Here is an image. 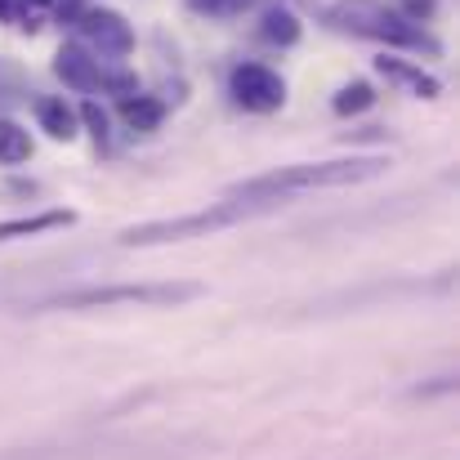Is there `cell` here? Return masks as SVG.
Here are the masks:
<instances>
[{
    "mask_svg": "<svg viewBox=\"0 0 460 460\" xmlns=\"http://www.w3.org/2000/svg\"><path fill=\"white\" fill-rule=\"evenodd\" d=\"M36 121H40V130H45L49 139H58V144H72V139H76V126H81L76 108L63 103V99H40V103H36Z\"/></svg>",
    "mask_w": 460,
    "mask_h": 460,
    "instance_id": "obj_10",
    "label": "cell"
},
{
    "mask_svg": "<svg viewBox=\"0 0 460 460\" xmlns=\"http://www.w3.org/2000/svg\"><path fill=\"white\" fill-rule=\"evenodd\" d=\"M197 282H148V287H81L63 291L54 300H40V308H112V305H144V308H174L197 300Z\"/></svg>",
    "mask_w": 460,
    "mask_h": 460,
    "instance_id": "obj_4",
    "label": "cell"
},
{
    "mask_svg": "<svg viewBox=\"0 0 460 460\" xmlns=\"http://www.w3.org/2000/svg\"><path fill=\"white\" fill-rule=\"evenodd\" d=\"M27 156H31V135L18 121L0 117V165H22Z\"/></svg>",
    "mask_w": 460,
    "mask_h": 460,
    "instance_id": "obj_14",
    "label": "cell"
},
{
    "mask_svg": "<svg viewBox=\"0 0 460 460\" xmlns=\"http://www.w3.org/2000/svg\"><path fill=\"white\" fill-rule=\"evenodd\" d=\"M260 36H264L269 45H282V49H287V45L300 40V18H296L291 9L278 4V9H269V13L260 18Z\"/></svg>",
    "mask_w": 460,
    "mask_h": 460,
    "instance_id": "obj_12",
    "label": "cell"
},
{
    "mask_svg": "<svg viewBox=\"0 0 460 460\" xmlns=\"http://www.w3.org/2000/svg\"><path fill=\"white\" fill-rule=\"evenodd\" d=\"M54 76H58L63 85L81 90V94H117V99H126V94H135V90H139L135 72L103 67L85 45H63V49L54 54Z\"/></svg>",
    "mask_w": 460,
    "mask_h": 460,
    "instance_id": "obj_5",
    "label": "cell"
},
{
    "mask_svg": "<svg viewBox=\"0 0 460 460\" xmlns=\"http://www.w3.org/2000/svg\"><path fill=\"white\" fill-rule=\"evenodd\" d=\"M121 121L130 126V130H139V135H148V130H156L161 121H165V103L156 99V94H126L121 99Z\"/></svg>",
    "mask_w": 460,
    "mask_h": 460,
    "instance_id": "obj_11",
    "label": "cell"
},
{
    "mask_svg": "<svg viewBox=\"0 0 460 460\" xmlns=\"http://www.w3.org/2000/svg\"><path fill=\"white\" fill-rule=\"evenodd\" d=\"M228 90H233L237 108H246V112H278V108L287 103V81H282L273 67H264V63H242V67H233Z\"/></svg>",
    "mask_w": 460,
    "mask_h": 460,
    "instance_id": "obj_6",
    "label": "cell"
},
{
    "mask_svg": "<svg viewBox=\"0 0 460 460\" xmlns=\"http://www.w3.org/2000/svg\"><path fill=\"white\" fill-rule=\"evenodd\" d=\"M326 18H331L335 27L353 31V36L385 40V45H394V49H425V54H438V40H434L416 18H407L402 9H389V4H380V0H340V4H331Z\"/></svg>",
    "mask_w": 460,
    "mask_h": 460,
    "instance_id": "obj_2",
    "label": "cell"
},
{
    "mask_svg": "<svg viewBox=\"0 0 460 460\" xmlns=\"http://www.w3.org/2000/svg\"><path fill=\"white\" fill-rule=\"evenodd\" d=\"M371 103H376V85H371V81H349V85H340L335 99H331L335 117H358V112H367Z\"/></svg>",
    "mask_w": 460,
    "mask_h": 460,
    "instance_id": "obj_13",
    "label": "cell"
},
{
    "mask_svg": "<svg viewBox=\"0 0 460 460\" xmlns=\"http://www.w3.org/2000/svg\"><path fill=\"white\" fill-rule=\"evenodd\" d=\"M18 4H27V9H45V4H54V0H18Z\"/></svg>",
    "mask_w": 460,
    "mask_h": 460,
    "instance_id": "obj_18",
    "label": "cell"
},
{
    "mask_svg": "<svg viewBox=\"0 0 460 460\" xmlns=\"http://www.w3.org/2000/svg\"><path fill=\"white\" fill-rule=\"evenodd\" d=\"M72 224H76V210H40V215L4 219V224H0V242H13V237H40V233L72 228Z\"/></svg>",
    "mask_w": 460,
    "mask_h": 460,
    "instance_id": "obj_9",
    "label": "cell"
},
{
    "mask_svg": "<svg viewBox=\"0 0 460 460\" xmlns=\"http://www.w3.org/2000/svg\"><path fill=\"white\" fill-rule=\"evenodd\" d=\"M376 72H380L385 81L402 85V90H407V94H416V99H438V94H443V81H438L434 72H425V67L407 63V58L380 54V58H376Z\"/></svg>",
    "mask_w": 460,
    "mask_h": 460,
    "instance_id": "obj_8",
    "label": "cell"
},
{
    "mask_svg": "<svg viewBox=\"0 0 460 460\" xmlns=\"http://www.w3.org/2000/svg\"><path fill=\"white\" fill-rule=\"evenodd\" d=\"M0 18L9 22V27H22V31H36L40 22H36V9H27V4H18V0H0Z\"/></svg>",
    "mask_w": 460,
    "mask_h": 460,
    "instance_id": "obj_17",
    "label": "cell"
},
{
    "mask_svg": "<svg viewBox=\"0 0 460 460\" xmlns=\"http://www.w3.org/2000/svg\"><path fill=\"white\" fill-rule=\"evenodd\" d=\"M72 27L81 31L85 49H94V54L126 58V54L135 49V31H130V22H126L117 9H81V13L72 18Z\"/></svg>",
    "mask_w": 460,
    "mask_h": 460,
    "instance_id": "obj_7",
    "label": "cell"
},
{
    "mask_svg": "<svg viewBox=\"0 0 460 460\" xmlns=\"http://www.w3.org/2000/svg\"><path fill=\"white\" fill-rule=\"evenodd\" d=\"M255 0H188V9L192 13H206V18H237V13H246Z\"/></svg>",
    "mask_w": 460,
    "mask_h": 460,
    "instance_id": "obj_15",
    "label": "cell"
},
{
    "mask_svg": "<svg viewBox=\"0 0 460 460\" xmlns=\"http://www.w3.org/2000/svg\"><path fill=\"white\" fill-rule=\"evenodd\" d=\"M389 170V156H335V161H300V165H282L269 170L260 179L233 183L228 197L233 201H282V197H300L317 188H353L367 179H380Z\"/></svg>",
    "mask_w": 460,
    "mask_h": 460,
    "instance_id": "obj_1",
    "label": "cell"
},
{
    "mask_svg": "<svg viewBox=\"0 0 460 460\" xmlns=\"http://www.w3.org/2000/svg\"><path fill=\"white\" fill-rule=\"evenodd\" d=\"M264 206V201H219L210 210H192V215H179V219H153V224H139V228H126L117 242L121 246H170V242H188V237H210V233H224L242 219H251V210Z\"/></svg>",
    "mask_w": 460,
    "mask_h": 460,
    "instance_id": "obj_3",
    "label": "cell"
},
{
    "mask_svg": "<svg viewBox=\"0 0 460 460\" xmlns=\"http://www.w3.org/2000/svg\"><path fill=\"white\" fill-rule=\"evenodd\" d=\"M81 121H85V130L94 135V144H108V112L90 99V103H81V112H76Z\"/></svg>",
    "mask_w": 460,
    "mask_h": 460,
    "instance_id": "obj_16",
    "label": "cell"
}]
</instances>
